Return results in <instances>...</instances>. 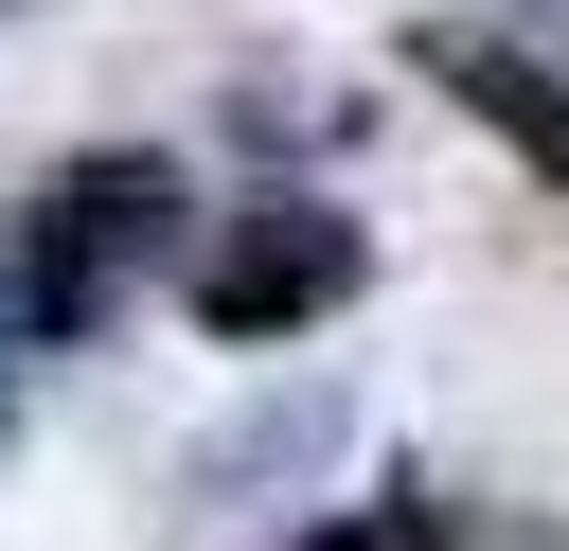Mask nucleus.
<instances>
[{"label":"nucleus","mask_w":569,"mask_h":551,"mask_svg":"<svg viewBox=\"0 0 569 551\" xmlns=\"http://www.w3.org/2000/svg\"><path fill=\"white\" fill-rule=\"evenodd\" d=\"M338 427H356L338 391H284V409L213 427V444H196V480H213V498H249V480H302V462H338Z\"/></svg>","instance_id":"obj_4"},{"label":"nucleus","mask_w":569,"mask_h":551,"mask_svg":"<svg viewBox=\"0 0 569 551\" xmlns=\"http://www.w3.org/2000/svg\"><path fill=\"white\" fill-rule=\"evenodd\" d=\"M178 249V160L160 142H107V160H71L53 196H36V231H18V320L36 338H89V320H124V284Z\"/></svg>","instance_id":"obj_1"},{"label":"nucleus","mask_w":569,"mask_h":551,"mask_svg":"<svg viewBox=\"0 0 569 551\" xmlns=\"http://www.w3.org/2000/svg\"><path fill=\"white\" fill-rule=\"evenodd\" d=\"M409 71H445V107H462V124H498V142L569 196V71H551V53L480 36V18H427V36H409Z\"/></svg>","instance_id":"obj_3"},{"label":"nucleus","mask_w":569,"mask_h":551,"mask_svg":"<svg viewBox=\"0 0 569 551\" xmlns=\"http://www.w3.org/2000/svg\"><path fill=\"white\" fill-rule=\"evenodd\" d=\"M284 551H462L427 498H356V515H320V533H284Z\"/></svg>","instance_id":"obj_5"},{"label":"nucleus","mask_w":569,"mask_h":551,"mask_svg":"<svg viewBox=\"0 0 569 551\" xmlns=\"http://www.w3.org/2000/svg\"><path fill=\"white\" fill-rule=\"evenodd\" d=\"M551 18H569V0H551Z\"/></svg>","instance_id":"obj_7"},{"label":"nucleus","mask_w":569,"mask_h":551,"mask_svg":"<svg viewBox=\"0 0 569 551\" xmlns=\"http://www.w3.org/2000/svg\"><path fill=\"white\" fill-rule=\"evenodd\" d=\"M373 284V231L356 213H320V196H231L213 231H196V320L249 355V338H302V320H338Z\"/></svg>","instance_id":"obj_2"},{"label":"nucleus","mask_w":569,"mask_h":551,"mask_svg":"<svg viewBox=\"0 0 569 551\" xmlns=\"http://www.w3.org/2000/svg\"><path fill=\"white\" fill-rule=\"evenodd\" d=\"M18 338H36V320H18V249H0V409H18Z\"/></svg>","instance_id":"obj_6"}]
</instances>
